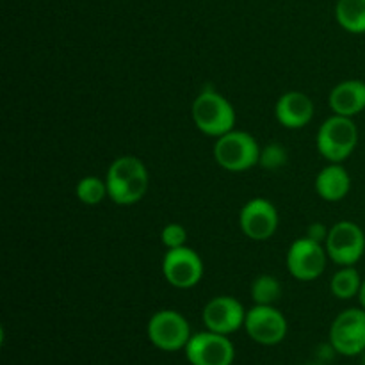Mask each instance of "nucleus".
I'll use <instances>...</instances> for the list:
<instances>
[{"instance_id": "39448f33", "label": "nucleus", "mask_w": 365, "mask_h": 365, "mask_svg": "<svg viewBox=\"0 0 365 365\" xmlns=\"http://www.w3.org/2000/svg\"><path fill=\"white\" fill-rule=\"evenodd\" d=\"M146 334L157 349L166 353L185 349L189 339L192 337L189 321L180 312L171 309H163L153 314L146 327Z\"/></svg>"}, {"instance_id": "a211bd4d", "label": "nucleus", "mask_w": 365, "mask_h": 365, "mask_svg": "<svg viewBox=\"0 0 365 365\" xmlns=\"http://www.w3.org/2000/svg\"><path fill=\"white\" fill-rule=\"evenodd\" d=\"M362 277L353 266H342L330 280V291L337 299H353L362 287Z\"/></svg>"}, {"instance_id": "b1692460", "label": "nucleus", "mask_w": 365, "mask_h": 365, "mask_svg": "<svg viewBox=\"0 0 365 365\" xmlns=\"http://www.w3.org/2000/svg\"><path fill=\"white\" fill-rule=\"evenodd\" d=\"M356 298H359V302H360V307H362V309L365 310V278H364V282H362V287H360V292H359V296H356Z\"/></svg>"}, {"instance_id": "9b49d317", "label": "nucleus", "mask_w": 365, "mask_h": 365, "mask_svg": "<svg viewBox=\"0 0 365 365\" xmlns=\"http://www.w3.org/2000/svg\"><path fill=\"white\" fill-rule=\"evenodd\" d=\"M203 260L200 253L189 246L168 250L163 259V274L175 289H192L203 278Z\"/></svg>"}, {"instance_id": "423d86ee", "label": "nucleus", "mask_w": 365, "mask_h": 365, "mask_svg": "<svg viewBox=\"0 0 365 365\" xmlns=\"http://www.w3.org/2000/svg\"><path fill=\"white\" fill-rule=\"evenodd\" d=\"M324 248L337 266H355L365 253V232L355 221H337L330 227Z\"/></svg>"}, {"instance_id": "0eeeda50", "label": "nucleus", "mask_w": 365, "mask_h": 365, "mask_svg": "<svg viewBox=\"0 0 365 365\" xmlns=\"http://www.w3.org/2000/svg\"><path fill=\"white\" fill-rule=\"evenodd\" d=\"M328 252L323 242H317L310 237H299L291 245L287 252V269L296 280L312 282L319 278L327 269Z\"/></svg>"}, {"instance_id": "dca6fc26", "label": "nucleus", "mask_w": 365, "mask_h": 365, "mask_svg": "<svg viewBox=\"0 0 365 365\" xmlns=\"http://www.w3.org/2000/svg\"><path fill=\"white\" fill-rule=\"evenodd\" d=\"M316 192L324 200V202H341L351 191V177H349L348 170L342 164L330 163L327 168L317 173L316 182Z\"/></svg>"}, {"instance_id": "1a4fd4ad", "label": "nucleus", "mask_w": 365, "mask_h": 365, "mask_svg": "<svg viewBox=\"0 0 365 365\" xmlns=\"http://www.w3.org/2000/svg\"><path fill=\"white\" fill-rule=\"evenodd\" d=\"M184 351L191 365H232L235 360V348L228 335L210 330L192 334Z\"/></svg>"}, {"instance_id": "9d476101", "label": "nucleus", "mask_w": 365, "mask_h": 365, "mask_svg": "<svg viewBox=\"0 0 365 365\" xmlns=\"http://www.w3.org/2000/svg\"><path fill=\"white\" fill-rule=\"evenodd\" d=\"M245 330L257 344L277 346L287 337L289 324L274 305H253L246 312Z\"/></svg>"}, {"instance_id": "7ed1b4c3", "label": "nucleus", "mask_w": 365, "mask_h": 365, "mask_svg": "<svg viewBox=\"0 0 365 365\" xmlns=\"http://www.w3.org/2000/svg\"><path fill=\"white\" fill-rule=\"evenodd\" d=\"M317 150L328 163L342 164L359 146V127L353 118L334 114L317 130Z\"/></svg>"}, {"instance_id": "20e7f679", "label": "nucleus", "mask_w": 365, "mask_h": 365, "mask_svg": "<svg viewBox=\"0 0 365 365\" xmlns=\"http://www.w3.org/2000/svg\"><path fill=\"white\" fill-rule=\"evenodd\" d=\"M214 159L223 170L242 173L259 164L260 146L250 132L230 130L214 143Z\"/></svg>"}, {"instance_id": "5701e85b", "label": "nucleus", "mask_w": 365, "mask_h": 365, "mask_svg": "<svg viewBox=\"0 0 365 365\" xmlns=\"http://www.w3.org/2000/svg\"><path fill=\"white\" fill-rule=\"evenodd\" d=\"M328 232H330V228L324 227L323 223H312L309 227V230H307V237L314 239V241L317 242H323L324 245V241H327L328 237Z\"/></svg>"}, {"instance_id": "393cba45", "label": "nucleus", "mask_w": 365, "mask_h": 365, "mask_svg": "<svg viewBox=\"0 0 365 365\" xmlns=\"http://www.w3.org/2000/svg\"><path fill=\"white\" fill-rule=\"evenodd\" d=\"M307 365H324L323 362H312V364H307Z\"/></svg>"}, {"instance_id": "f8f14e48", "label": "nucleus", "mask_w": 365, "mask_h": 365, "mask_svg": "<svg viewBox=\"0 0 365 365\" xmlns=\"http://www.w3.org/2000/svg\"><path fill=\"white\" fill-rule=\"evenodd\" d=\"M280 216L269 200L253 198L245 203L239 212V227L241 232L252 241H267L278 230Z\"/></svg>"}, {"instance_id": "f257e3e1", "label": "nucleus", "mask_w": 365, "mask_h": 365, "mask_svg": "<svg viewBox=\"0 0 365 365\" xmlns=\"http://www.w3.org/2000/svg\"><path fill=\"white\" fill-rule=\"evenodd\" d=\"M106 182L110 202L127 207L145 198L150 185V175L139 157L121 155L110 163Z\"/></svg>"}, {"instance_id": "2eb2a0df", "label": "nucleus", "mask_w": 365, "mask_h": 365, "mask_svg": "<svg viewBox=\"0 0 365 365\" xmlns=\"http://www.w3.org/2000/svg\"><path fill=\"white\" fill-rule=\"evenodd\" d=\"M328 103L334 114L355 118L365 110V82L360 78L342 81L331 89Z\"/></svg>"}, {"instance_id": "aec40b11", "label": "nucleus", "mask_w": 365, "mask_h": 365, "mask_svg": "<svg viewBox=\"0 0 365 365\" xmlns=\"http://www.w3.org/2000/svg\"><path fill=\"white\" fill-rule=\"evenodd\" d=\"M78 202L84 203V205H98L103 200L109 198V189H107V182L102 178L95 177V175H89L78 180L77 187Z\"/></svg>"}, {"instance_id": "4be33fe9", "label": "nucleus", "mask_w": 365, "mask_h": 365, "mask_svg": "<svg viewBox=\"0 0 365 365\" xmlns=\"http://www.w3.org/2000/svg\"><path fill=\"white\" fill-rule=\"evenodd\" d=\"M160 241L166 246V250L187 246V230L180 223H168L160 232Z\"/></svg>"}, {"instance_id": "6ab92c4d", "label": "nucleus", "mask_w": 365, "mask_h": 365, "mask_svg": "<svg viewBox=\"0 0 365 365\" xmlns=\"http://www.w3.org/2000/svg\"><path fill=\"white\" fill-rule=\"evenodd\" d=\"M253 305H274L282 296V284L277 277L271 274H260L252 282Z\"/></svg>"}, {"instance_id": "4468645a", "label": "nucleus", "mask_w": 365, "mask_h": 365, "mask_svg": "<svg viewBox=\"0 0 365 365\" xmlns=\"http://www.w3.org/2000/svg\"><path fill=\"white\" fill-rule=\"evenodd\" d=\"M314 110L316 107L309 95L302 91H287L278 98L274 106V116L282 127L298 130L312 121Z\"/></svg>"}, {"instance_id": "ddd939ff", "label": "nucleus", "mask_w": 365, "mask_h": 365, "mask_svg": "<svg viewBox=\"0 0 365 365\" xmlns=\"http://www.w3.org/2000/svg\"><path fill=\"white\" fill-rule=\"evenodd\" d=\"M246 312L248 310L234 296H216L203 307L202 317L207 330L232 335L245 328Z\"/></svg>"}, {"instance_id": "a878e982", "label": "nucleus", "mask_w": 365, "mask_h": 365, "mask_svg": "<svg viewBox=\"0 0 365 365\" xmlns=\"http://www.w3.org/2000/svg\"><path fill=\"white\" fill-rule=\"evenodd\" d=\"M360 356H362V365H365V351H364Z\"/></svg>"}, {"instance_id": "412c9836", "label": "nucleus", "mask_w": 365, "mask_h": 365, "mask_svg": "<svg viewBox=\"0 0 365 365\" xmlns=\"http://www.w3.org/2000/svg\"><path fill=\"white\" fill-rule=\"evenodd\" d=\"M289 160L287 148L278 143H271V145H266L264 148H260V159L259 166L262 170L267 171H277L280 168H284Z\"/></svg>"}, {"instance_id": "f03ea898", "label": "nucleus", "mask_w": 365, "mask_h": 365, "mask_svg": "<svg viewBox=\"0 0 365 365\" xmlns=\"http://www.w3.org/2000/svg\"><path fill=\"white\" fill-rule=\"evenodd\" d=\"M191 116L196 128L214 139L234 130L235 120H237L230 100L212 88L203 89L196 96L191 106Z\"/></svg>"}, {"instance_id": "6e6552de", "label": "nucleus", "mask_w": 365, "mask_h": 365, "mask_svg": "<svg viewBox=\"0 0 365 365\" xmlns=\"http://www.w3.org/2000/svg\"><path fill=\"white\" fill-rule=\"evenodd\" d=\"M330 342L342 356H356L365 351V310L346 309L330 327Z\"/></svg>"}, {"instance_id": "f3484780", "label": "nucleus", "mask_w": 365, "mask_h": 365, "mask_svg": "<svg viewBox=\"0 0 365 365\" xmlns=\"http://www.w3.org/2000/svg\"><path fill=\"white\" fill-rule=\"evenodd\" d=\"M335 20L349 34H365V0H337Z\"/></svg>"}]
</instances>
